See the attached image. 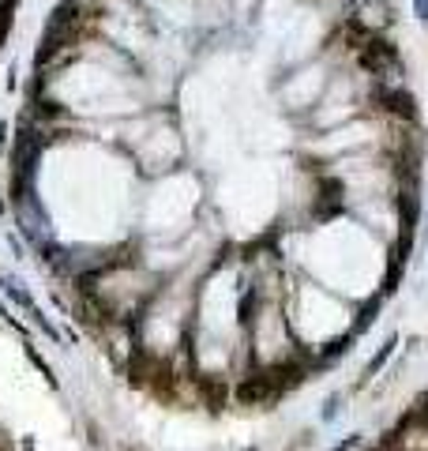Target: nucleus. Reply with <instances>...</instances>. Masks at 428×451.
<instances>
[{
	"mask_svg": "<svg viewBox=\"0 0 428 451\" xmlns=\"http://www.w3.org/2000/svg\"><path fill=\"white\" fill-rule=\"evenodd\" d=\"M361 436H365V432H349L346 440H338V448H334V451H357L361 444H365V440H361Z\"/></svg>",
	"mask_w": 428,
	"mask_h": 451,
	"instance_id": "obj_3",
	"label": "nucleus"
},
{
	"mask_svg": "<svg viewBox=\"0 0 428 451\" xmlns=\"http://www.w3.org/2000/svg\"><path fill=\"white\" fill-rule=\"evenodd\" d=\"M128 451H132V448H128Z\"/></svg>",
	"mask_w": 428,
	"mask_h": 451,
	"instance_id": "obj_7",
	"label": "nucleus"
},
{
	"mask_svg": "<svg viewBox=\"0 0 428 451\" xmlns=\"http://www.w3.org/2000/svg\"><path fill=\"white\" fill-rule=\"evenodd\" d=\"M395 354H398V335H390L387 343H384V346L376 350V354L368 357V365H365V369H361L357 384H353V391H365L368 384L376 380V372H384V369H387V361H390V357H395Z\"/></svg>",
	"mask_w": 428,
	"mask_h": 451,
	"instance_id": "obj_1",
	"label": "nucleus"
},
{
	"mask_svg": "<svg viewBox=\"0 0 428 451\" xmlns=\"http://www.w3.org/2000/svg\"><path fill=\"white\" fill-rule=\"evenodd\" d=\"M409 8H413V19L428 26V0H409Z\"/></svg>",
	"mask_w": 428,
	"mask_h": 451,
	"instance_id": "obj_4",
	"label": "nucleus"
},
{
	"mask_svg": "<svg viewBox=\"0 0 428 451\" xmlns=\"http://www.w3.org/2000/svg\"><path fill=\"white\" fill-rule=\"evenodd\" d=\"M349 399V391H334V395H327L323 399V410H320V425H331L334 418L342 413V402Z\"/></svg>",
	"mask_w": 428,
	"mask_h": 451,
	"instance_id": "obj_2",
	"label": "nucleus"
},
{
	"mask_svg": "<svg viewBox=\"0 0 428 451\" xmlns=\"http://www.w3.org/2000/svg\"><path fill=\"white\" fill-rule=\"evenodd\" d=\"M0 215H8V204H4V196H0Z\"/></svg>",
	"mask_w": 428,
	"mask_h": 451,
	"instance_id": "obj_5",
	"label": "nucleus"
},
{
	"mask_svg": "<svg viewBox=\"0 0 428 451\" xmlns=\"http://www.w3.org/2000/svg\"><path fill=\"white\" fill-rule=\"evenodd\" d=\"M4 282H8V279H4V274H0V286H4Z\"/></svg>",
	"mask_w": 428,
	"mask_h": 451,
	"instance_id": "obj_6",
	"label": "nucleus"
}]
</instances>
